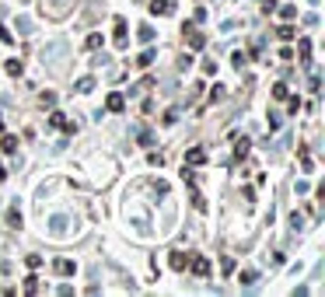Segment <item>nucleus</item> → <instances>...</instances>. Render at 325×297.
I'll return each mask as SVG.
<instances>
[{
	"mask_svg": "<svg viewBox=\"0 0 325 297\" xmlns=\"http://www.w3.org/2000/svg\"><path fill=\"white\" fill-rule=\"evenodd\" d=\"M105 108H108V112H123V108H126V98L119 95V91H112L108 101H105Z\"/></svg>",
	"mask_w": 325,
	"mask_h": 297,
	"instance_id": "obj_3",
	"label": "nucleus"
},
{
	"mask_svg": "<svg viewBox=\"0 0 325 297\" xmlns=\"http://www.w3.org/2000/svg\"><path fill=\"white\" fill-rule=\"evenodd\" d=\"M53 269H56V273H60V276H70V273H73V269H77V266H73V263H70V259H56V263H53Z\"/></svg>",
	"mask_w": 325,
	"mask_h": 297,
	"instance_id": "obj_5",
	"label": "nucleus"
},
{
	"mask_svg": "<svg viewBox=\"0 0 325 297\" xmlns=\"http://www.w3.org/2000/svg\"><path fill=\"white\" fill-rule=\"evenodd\" d=\"M280 14H283V18H294V14H297V7H294V4H287V7H280Z\"/></svg>",
	"mask_w": 325,
	"mask_h": 297,
	"instance_id": "obj_22",
	"label": "nucleus"
},
{
	"mask_svg": "<svg viewBox=\"0 0 325 297\" xmlns=\"http://www.w3.org/2000/svg\"><path fill=\"white\" fill-rule=\"evenodd\" d=\"M192 269H196L199 276H207V273H210V263H207V259H196V263H192Z\"/></svg>",
	"mask_w": 325,
	"mask_h": 297,
	"instance_id": "obj_13",
	"label": "nucleus"
},
{
	"mask_svg": "<svg viewBox=\"0 0 325 297\" xmlns=\"http://www.w3.org/2000/svg\"><path fill=\"white\" fill-rule=\"evenodd\" d=\"M4 151H7V154L18 151V136H4Z\"/></svg>",
	"mask_w": 325,
	"mask_h": 297,
	"instance_id": "obj_17",
	"label": "nucleus"
},
{
	"mask_svg": "<svg viewBox=\"0 0 325 297\" xmlns=\"http://www.w3.org/2000/svg\"><path fill=\"white\" fill-rule=\"evenodd\" d=\"M70 7H73V0H42V11L49 18H63V14H70Z\"/></svg>",
	"mask_w": 325,
	"mask_h": 297,
	"instance_id": "obj_2",
	"label": "nucleus"
},
{
	"mask_svg": "<svg viewBox=\"0 0 325 297\" xmlns=\"http://www.w3.org/2000/svg\"><path fill=\"white\" fill-rule=\"evenodd\" d=\"M88 46H91V49H98V46H102V35H98V32H91V35H88Z\"/></svg>",
	"mask_w": 325,
	"mask_h": 297,
	"instance_id": "obj_21",
	"label": "nucleus"
},
{
	"mask_svg": "<svg viewBox=\"0 0 325 297\" xmlns=\"http://www.w3.org/2000/svg\"><path fill=\"white\" fill-rule=\"evenodd\" d=\"M140 143H144V147H150V143H154V136H150L147 130H140Z\"/></svg>",
	"mask_w": 325,
	"mask_h": 297,
	"instance_id": "obj_23",
	"label": "nucleus"
},
{
	"mask_svg": "<svg viewBox=\"0 0 325 297\" xmlns=\"http://www.w3.org/2000/svg\"><path fill=\"white\" fill-rule=\"evenodd\" d=\"M67 53H70V42H67V39H53V42H46V49H42V63H46L49 70H63Z\"/></svg>",
	"mask_w": 325,
	"mask_h": 297,
	"instance_id": "obj_1",
	"label": "nucleus"
},
{
	"mask_svg": "<svg viewBox=\"0 0 325 297\" xmlns=\"http://www.w3.org/2000/svg\"><path fill=\"white\" fill-rule=\"evenodd\" d=\"M140 42H154V28H147V25H140Z\"/></svg>",
	"mask_w": 325,
	"mask_h": 297,
	"instance_id": "obj_16",
	"label": "nucleus"
},
{
	"mask_svg": "<svg viewBox=\"0 0 325 297\" xmlns=\"http://www.w3.org/2000/svg\"><path fill=\"white\" fill-rule=\"evenodd\" d=\"M91 88H95V77H80V81H77V91H84V95H88Z\"/></svg>",
	"mask_w": 325,
	"mask_h": 297,
	"instance_id": "obj_14",
	"label": "nucleus"
},
{
	"mask_svg": "<svg viewBox=\"0 0 325 297\" xmlns=\"http://www.w3.org/2000/svg\"><path fill=\"white\" fill-rule=\"evenodd\" d=\"M0 178H4V165H0Z\"/></svg>",
	"mask_w": 325,
	"mask_h": 297,
	"instance_id": "obj_25",
	"label": "nucleus"
},
{
	"mask_svg": "<svg viewBox=\"0 0 325 297\" xmlns=\"http://www.w3.org/2000/svg\"><path fill=\"white\" fill-rule=\"evenodd\" d=\"M115 46H119V49L126 46V21H123V18L115 21Z\"/></svg>",
	"mask_w": 325,
	"mask_h": 297,
	"instance_id": "obj_6",
	"label": "nucleus"
},
{
	"mask_svg": "<svg viewBox=\"0 0 325 297\" xmlns=\"http://www.w3.org/2000/svg\"><path fill=\"white\" fill-rule=\"evenodd\" d=\"M150 11H154V14H172L175 7H172V4H165V0H161V4L154 0V4H150Z\"/></svg>",
	"mask_w": 325,
	"mask_h": 297,
	"instance_id": "obj_12",
	"label": "nucleus"
},
{
	"mask_svg": "<svg viewBox=\"0 0 325 297\" xmlns=\"http://www.w3.org/2000/svg\"><path fill=\"white\" fill-rule=\"evenodd\" d=\"M207 39H203V32H189V49H203Z\"/></svg>",
	"mask_w": 325,
	"mask_h": 297,
	"instance_id": "obj_7",
	"label": "nucleus"
},
{
	"mask_svg": "<svg viewBox=\"0 0 325 297\" xmlns=\"http://www.w3.org/2000/svg\"><path fill=\"white\" fill-rule=\"evenodd\" d=\"M154 56H157L154 49H147V53H140V66H150V63H154Z\"/></svg>",
	"mask_w": 325,
	"mask_h": 297,
	"instance_id": "obj_18",
	"label": "nucleus"
},
{
	"mask_svg": "<svg viewBox=\"0 0 325 297\" xmlns=\"http://www.w3.org/2000/svg\"><path fill=\"white\" fill-rule=\"evenodd\" d=\"M297 53H301V60L308 63V53H311V42H308V39H301V42H297Z\"/></svg>",
	"mask_w": 325,
	"mask_h": 297,
	"instance_id": "obj_15",
	"label": "nucleus"
},
{
	"mask_svg": "<svg viewBox=\"0 0 325 297\" xmlns=\"http://www.w3.org/2000/svg\"><path fill=\"white\" fill-rule=\"evenodd\" d=\"M25 290H28V294H38V283H35V276H28V283H25Z\"/></svg>",
	"mask_w": 325,
	"mask_h": 297,
	"instance_id": "obj_24",
	"label": "nucleus"
},
{
	"mask_svg": "<svg viewBox=\"0 0 325 297\" xmlns=\"http://www.w3.org/2000/svg\"><path fill=\"white\" fill-rule=\"evenodd\" d=\"M49 234H56V238L67 234V217H53V220H49Z\"/></svg>",
	"mask_w": 325,
	"mask_h": 297,
	"instance_id": "obj_4",
	"label": "nucleus"
},
{
	"mask_svg": "<svg viewBox=\"0 0 325 297\" xmlns=\"http://www.w3.org/2000/svg\"><path fill=\"white\" fill-rule=\"evenodd\" d=\"M4 70L11 73V77H21V70H25V66H21V60H7V66H4Z\"/></svg>",
	"mask_w": 325,
	"mask_h": 297,
	"instance_id": "obj_9",
	"label": "nucleus"
},
{
	"mask_svg": "<svg viewBox=\"0 0 325 297\" xmlns=\"http://www.w3.org/2000/svg\"><path fill=\"white\" fill-rule=\"evenodd\" d=\"M18 32H21V35H32V32H35L32 18H18Z\"/></svg>",
	"mask_w": 325,
	"mask_h": 297,
	"instance_id": "obj_11",
	"label": "nucleus"
},
{
	"mask_svg": "<svg viewBox=\"0 0 325 297\" xmlns=\"http://www.w3.org/2000/svg\"><path fill=\"white\" fill-rule=\"evenodd\" d=\"M203 158H207V154H203L199 147H192V151L185 154V161H189V165H203Z\"/></svg>",
	"mask_w": 325,
	"mask_h": 297,
	"instance_id": "obj_10",
	"label": "nucleus"
},
{
	"mask_svg": "<svg viewBox=\"0 0 325 297\" xmlns=\"http://www.w3.org/2000/svg\"><path fill=\"white\" fill-rule=\"evenodd\" d=\"M172 266H175V269L185 266V255H182V252H172Z\"/></svg>",
	"mask_w": 325,
	"mask_h": 297,
	"instance_id": "obj_20",
	"label": "nucleus"
},
{
	"mask_svg": "<svg viewBox=\"0 0 325 297\" xmlns=\"http://www.w3.org/2000/svg\"><path fill=\"white\" fill-rule=\"evenodd\" d=\"M238 280L245 283V287H255V283H259V273H255V269H245V273H241Z\"/></svg>",
	"mask_w": 325,
	"mask_h": 297,
	"instance_id": "obj_8",
	"label": "nucleus"
},
{
	"mask_svg": "<svg viewBox=\"0 0 325 297\" xmlns=\"http://www.w3.org/2000/svg\"><path fill=\"white\" fill-rule=\"evenodd\" d=\"M290 228H294V231H304V217H301V213L290 217Z\"/></svg>",
	"mask_w": 325,
	"mask_h": 297,
	"instance_id": "obj_19",
	"label": "nucleus"
}]
</instances>
